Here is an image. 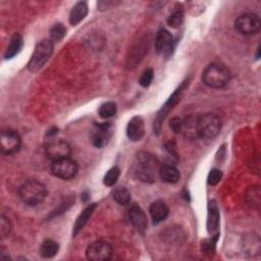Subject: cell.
Returning <instances> with one entry per match:
<instances>
[{"label":"cell","instance_id":"6da1fadb","mask_svg":"<svg viewBox=\"0 0 261 261\" xmlns=\"http://www.w3.org/2000/svg\"><path fill=\"white\" fill-rule=\"evenodd\" d=\"M18 195L24 204L37 206L45 200L47 189L43 182L37 179H28L19 187Z\"/></svg>","mask_w":261,"mask_h":261},{"label":"cell","instance_id":"7a4b0ae2","mask_svg":"<svg viewBox=\"0 0 261 261\" xmlns=\"http://www.w3.org/2000/svg\"><path fill=\"white\" fill-rule=\"evenodd\" d=\"M229 79V70L219 63H212L208 65L202 73L203 83L212 89H221L225 87L228 84Z\"/></svg>","mask_w":261,"mask_h":261},{"label":"cell","instance_id":"3957f363","mask_svg":"<svg viewBox=\"0 0 261 261\" xmlns=\"http://www.w3.org/2000/svg\"><path fill=\"white\" fill-rule=\"evenodd\" d=\"M53 53V42L49 39L40 41L34 50V53L29 60L28 69L31 72H36L43 67V65L49 60Z\"/></svg>","mask_w":261,"mask_h":261},{"label":"cell","instance_id":"277c9868","mask_svg":"<svg viewBox=\"0 0 261 261\" xmlns=\"http://www.w3.org/2000/svg\"><path fill=\"white\" fill-rule=\"evenodd\" d=\"M137 174L144 181L154 180V171L158 167V159L149 152H140L137 155Z\"/></svg>","mask_w":261,"mask_h":261},{"label":"cell","instance_id":"5b68a950","mask_svg":"<svg viewBox=\"0 0 261 261\" xmlns=\"http://www.w3.org/2000/svg\"><path fill=\"white\" fill-rule=\"evenodd\" d=\"M197 122L199 138L214 139L219 134L221 128L219 118L213 113H205L198 116Z\"/></svg>","mask_w":261,"mask_h":261},{"label":"cell","instance_id":"8992f818","mask_svg":"<svg viewBox=\"0 0 261 261\" xmlns=\"http://www.w3.org/2000/svg\"><path fill=\"white\" fill-rule=\"evenodd\" d=\"M50 169L54 176L61 179H70L77 173V164L74 160L67 157L52 161Z\"/></svg>","mask_w":261,"mask_h":261},{"label":"cell","instance_id":"52a82bcc","mask_svg":"<svg viewBox=\"0 0 261 261\" xmlns=\"http://www.w3.org/2000/svg\"><path fill=\"white\" fill-rule=\"evenodd\" d=\"M261 20L255 13L241 14L234 21L236 30L242 35H255L259 32Z\"/></svg>","mask_w":261,"mask_h":261},{"label":"cell","instance_id":"ba28073f","mask_svg":"<svg viewBox=\"0 0 261 261\" xmlns=\"http://www.w3.org/2000/svg\"><path fill=\"white\" fill-rule=\"evenodd\" d=\"M187 87V81H185L180 87L178 89L175 90V92L169 97V99L166 101V103L162 106V108L158 111L157 115H156V118L154 120V132L156 134H159L160 129H161V125H162V122L163 120L165 119V117L167 116V114L169 113V111L174 107V105L180 100V97L182 95V92L184 90L186 89Z\"/></svg>","mask_w":261,"mask_h":261},{"label":"cell","instance_id":"9c48e42d","mask_svg":"<svg viewBox=\"0 0 261 261\" xmlns=\"http://www.w3.org/2000/svg\"><path fill=\"white\" fill-rule=\"evenodd\" d=\"M112 248L105 241H96L90 244L86 250V256L91 261H104L111 258Z\"/></svg>","mask_w":261,"mask_h":261},{"label":"cell","instance_id":"30bf717a","mask_svg":"<svg viewBox=\"0 0 261 261\" xmlns=\"http://www.w3.org/2000/svg\"><path fill=\"white\" fill-rule=\"evenodd\" d=\"M1 152L4 155H12L20 148V137L16 130L7 128L1 132Z\"/></svg>","mask_w":261,"mask_h":261},{"label":"cell","instance_id":"8fae6325","mask_svg":"<svg viewBox=\"0 0 261 261\" xmlns=\"http://www.w3.org/2000/svg\"><path fill=\"white\" fill-rule=\"evenodd\" d=\"M112 136V123L110 121L95 123L91 129L92 144L97 148H102L108 143Z\"/></svg>","mask_w":261,"mask_h":261},{"label":"cell","instance_id":"7c38bea8","mask_svg":"<svg viewBox=\"0 0 261 261\" xmlns=\"http://www.w3.org/2000/svg\"><path fill=\"white\" fill-rule=\"evenodd\" d=\"M70 146L66 141L63 140H52L45 148V154L47 158L52 161L67 158L70 155Z\"/></svg>","mask_w":261,"mask_h":261},{"label":"cell","instance_id":"4fadbf2b","mask_svg":"<svg viewBox=\"0 0 261 261\" xmlns=\"http://www.w3.org/2000/svg\"><path fill=\"white\" fill-rule=\"evenodd\" d=\"M174 48V40L172 35L164 29L158 31L155 40L156 52L163 56H169Z\"/></svg>","mask_w":261,"mask_h":261},{"label":"cell","instance_id":"5bb4252c","mask_svg":"<svg viewBox=\"0 0 261 261\" xmlns=\"http://www.w3.org/2000/svg\"><path fill=\"white\" fill-rule=\"evenodd\" d=\"M129 219L130 222L133 224V226L136 228V230L140 233H144L147 225H148V221H147V217L145 212L143 211V209L138 206V205H133L129 209Z\"/></svg>","mask_w":261,"mask_h":261},{"label":"cell","instance_id":"9a60e30c","mask_svg":"<svg viewBox=\"0 0 261 261\" xmlns=\"http://www.w3.org/2000/svg\"><path fill=\"white\" fill-rule=\"evenodd\" d=\"M145 134V125L144 121L140 116L133 117L126 126V135L127 138L133 142L140 141Z\"/></svg>","mask_w":261,"mask_h":261},{"label":"cell","instance_id":"2e32d148","mask_svg":"<svg viewBox=\"0 0 261 261\" xmlns=\"http://www.w3.org/2000/svg\"><path fill=\"white\" fill-rule=\"evenodd\" d=\"M219 228V211L214 201H211L208 205V217H207V229L211 237L218 236Z\"/></svg>","mask_w":261,"mask_h":261},{"label":"cell","instance_id":"e0dca14e","mask_svg":"<svg viewBox=\"0 0 261 261\" xmlns=\"http://www.w3.org/2000/svg\"><path fill=\"white\" fill-rule=\"evenodd\" d=\"M168 207L166 203L162 200H156L151 203L149 207V213L153 220V223L157 224L164 220L168 215Z\"/></svg>","mask_w":261,"mask_h":261},{"label":"cell","instance_id":"ac0fdd59","mask_svg":"<svg viewBox=\"0 0 261 261\" xmlns=\"http://www.w3.org/2000/svg\"><path fill=\"white\" fill-rule=\"evenodd\" d=\"M97 207V204L96 203H93V204H90L89 206H87L83 211L82 213L77 216L74 224H73V228H72V234L73 236H76L82 229L83 227L86 225V223L88 222L89 218L91 217V215L93 214L95 208Z\"/></svg>","mask_w":261,"mask_h":261},{"label":"cell","instance_id":"d6986e66","mask_svg":"<svg viewBox=\"0 0 261 261\" xmlns=\"http://www.w3.org/2000/svg\"><path fill=\"white\" fill-rule=\"evenodd\" d=\"M197 118H198V116L197 117L190 116L182 120L181 133H184L185 137L190 140H195V139L199 138Z\"/></svg>","mask_w":261,"mask_h":261},{"label":"cell","instance_id":"ffe728a7","mask_svg":"<svg viewBox=\"0 0 261 261\" xmlns=\"http://www.w3.org/2000/svg\"><path fill=\"white\" fill-rule=\"evenodd\" d=\"M159 176L160 178L167 184H175L179 179V172L178 170L169 164L161 165L159 168Z\"/></svg>","mask_w":261,"mask_h":261},{"label":"cell","instance_id":"44dd1931","mask_svg":"<svg viewBox=\"0 0 261 261\" xmlns=\"http://www.w3.org/2000/svg\"><path fill=\"white\" fill-rule=\"evenodd\" d=\"M88 13V5L86 2H77L71 9L69 14V22L72 25L80 23Z\"/></svg>","mask_w":261,"mask_h":261},{"label":"cell","instance_id":"7402d4cb","mask_svg":"<svg viewBox=\"0 0 261 261\" xmlns=\"http://www.w3.org/2000/svg\"><path fill=\"white\" fill-rule=\"evenodd\" d=\"M21 47H22V38H21V36L18 35V34H14L10 39V42H9V45H8L6 51H5L4 57L6 59L14 57L21 50Z\"/></svg>","mask_w":261,"mask_h":261},{"label":"cell","instance_id":"603a6c76","mask_svg":"<svg viewBox=\"0 0 261 261\" xmlns=\"http://www.w3.org/2000/svg\"><path fill=\"white\" fill-rule=\"evenodd\" d=\"M59 250L58 244L53 240H45L40 247V255L44 258L54 257Z\"/></svg>","mask_w":261,"mask_h":261},{"label":"cell","instance_id":"cb8c5ba5","mask_svg":"<svg viewBox=\"0 0 261 261\" xmlns=\"http://www.w3.org/2000/svg\"><path fill=\"white\" fill-rule=\"evenodd\" d=\"M113 199L119 205H126L130 201V194L124 187H118L113 191Z\"/></svg>","mask_w":261,"mask_h":261},{"label":"cell","instance_id":"d4e9b609","mask_svg":"<svg viewBox=\"0 0 261 261\" xmlns=\"http://www.w3.org/2000/svg\"><path fill=\"white\" fill-rule=\"evenodd\" d=\"M116 109V104L114 102H105L99 107L98 112L101 118L108 119L115 115Z\"/></svg>","mask_w":261,"mask_h":261},{"label":"cell","instance_id":"484cf974","mask_svg":"<svg viewBox=\"0 0 261 261\" xmlns=\"http://www.w3.org/2000/svg\"><path fill=\"white\" fill-rule=\"evenodd\" d=\"M66 34V29L65 27L58 22V23H55L51 29H50V40L52 42H59L60 40L63 39V37L65 36Z\"/></svg>","mask_w":261,"mask_h":261},{"label":"cell","instance_id":"4316f807","mask_svg":"<svg viewBox=\"0 0 261 261\" xmlns=\"http://www.w3.org/2000/svg\"><path fill=\"white\" fill-rule=\"evenodd\" d=\"M119 174H120V169L117 167V166H114L112 168H110L104 175L103 177V182L105 186H108V187H111V186H114L119 177Z\"/></svg>","mask_w":261,"mask_h":261},{"label":"cell","instance_id":"83f0119b","mask_svg":"<svg viewBox=\"0 0 261 261\" xmlns=\"http://www.w3.org/2000/svg\"><path fill=\"white\" fill-rule=\"evenodd\" d=\"M247 202L253 208H256L260 205V189L258 187H253L249 190L247 194Z\"/></svg>","mask_w":261,"mask_h":261},{"label":"cell","instance_id":"f1b7e54d","mask_svg":"<svg viewBox=\"0 0 261 261\" xmlns=\"http://www.w3.org/2000/svg\"><path fill=\"white\" fill-rule=\"evenodd\" d=\"M184 21V13L181 10H176L173 13H171L169 15V17L167 18V23L169 27L173 28V29H177L181 25Z\"/></svg>","mask_w":261,"mask_h":261},{"label":"cell","instance_id":"f546056e","mask_svg":"<svg viewBox=\"0 0 261 261\" xmlns=\"http://www.w3.org/2000/svg\"><path fill=\"white\" fill-rule=\"evenodd\" d=\"M153 77H154V72H153V69L152 68H147L145 69L140 79H139V84L144 87V88H147L150 86V84L152 83L153 81Z\"/></svg>","mask_w":261,"mask_h":261},{"label":"cell","instance_id":"4dcf8cb0","mask_svg":"<svg viewBox=\"0 0 261 261\" xmlns=\"http://www.w3.org/2000/svg\"><path fill=\"white\" fill-rule=\"evenodd\" d=\"M11 231V224L10 221L7 217L4 215H1V220H0V236L2 239H5L8 237V234Z\"/></svg>","mask_w":261,"mask_h":261},{"label":"cell","instance_id":"1f68e13d","mask_svg":"<svg viewBox=\"0 0 261 261\" xmlns=\"http://www.w3.org/2000/svg\"><path fill=\"white\" fill-rule=\"evenodd\" d=\"M222 178V172L221 170L217 169V168H213L210 170L209 174H208V178L207 181L210 186H215L217 185Z\"/></svg>","mask_w":261,"mask_h":261},{"label":"cell","instance_id":"d6a6232c","mask_svg":"<svg viewBox=\"0 0 261 261\" xmlns=\"http://www.w3.org/2000/svg\"><path fill=\"white\" fill-rule=\"evenodd\" d=\"M169 126L173 130V133L178 134L181 133V127H182V119L179 117H173L171 118L169 122Z\"/></svg>","mask_w":261,"mask_h":261},{"label":"cell","instance_id":"836d02e7","mask_svg":"<svg viewBox=\"0 0 261 261\" xmlns=\"http://www.w3.org/2000/svg\"><path fill=\"white\" fill-rule=\"evenodd\" d=\"M115 2L114 1H100L97 3L98 7L100 10H105V9H109L113 6H115Z\"/></svg>","mask_w":261,"mask_h":261},{"label":"cell","instance_id":"e575fe53","mask_svg":"<svg viewBox=\"0 0 261 261\" xmlns=\"http://www.w3.org/2000/svg\"><path fill=\"white\" fill-rule=\"evenodd\" d=\"M166 149L168 150V152L174 156V157H177V153H176V150H175V145L171 142H169L167 145H166Z\"/></svg>","mask_w":261,"mask_h":261}]
</instances>
